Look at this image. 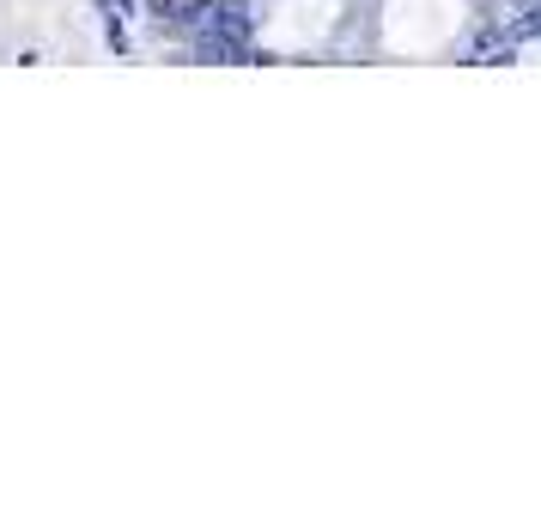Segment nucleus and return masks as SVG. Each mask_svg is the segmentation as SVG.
Segmentation results:
<instances>
[{
    "instance_id": "obj_2",
    "label": "nucleus",
    "mask_w": 541,
    "mask_h": 523,
    "mask_svg": "<svg viewBox=\"0 0 541 523\" xmlns=\"http://www.w3.org/2000/svg\"><path fill=\"white\" fill-rule=\"evenodd\" d=\"M505 61H517V43L505 31H481L475 37V67H505Z\"/></svg>"
},
{
    "instance_id": "obj_3",
    "label": "nucleus",
    "mask_w": 541,
    "mask_h": 523,
    "mask_svg": "<svg viewBox=\"0 0 541 523\" xmlns=\"http://www.w3.org/2000/svg\"><path fill=\"white\" fill-rule=\"evenodd\" d=\"M98 7H104L110 19H122V13H128V0H98Z\"/></svg>"
},
{
    "instance_id": "obj_1",
    "label": "nucleus",
    "mask_w": 541,
    "mask_h": 523,
    "mask_svg": "<svg viewBox=\"0 0 541 523\" xmlns=\"http://www.w3.org/2000/svg\"><path fill=\"white\" fill-rule=\"evenodd\" d=\"M499 31H505L511 43L541 37V0H511V7H505V19H499Z\"/></svg>"
}]
</instances>
